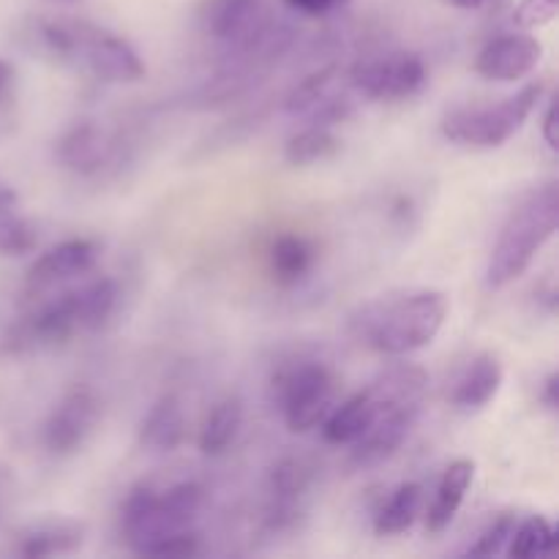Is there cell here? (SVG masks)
<instances>
[{"instance_id": "obj_1", "label": "cell", "mask_w": 559, "mask_h": 559, "mask_svg": "<svg viewBox=\"0 0 559 559\" xmlns=\"http://www.w3.org/2000/svg\"><path fill=\"white\" fill-rule=\"evenodd\" d=\"M448 309V295L440 289H413L366 304L349 320V333L364 347L399 358L429 347L445 325Z\"/></svg>"}, {"instance_id": "obj_2", "label": "cell", "mask_w": 559, "mask_h": 559, "mask_svg": "<svg viewBox=\"0 0 559 559\" xmlns=\"http://www.w3.org/2000/svg\"><path fill=\"white\" fill-rule=\"evenodd\" d=\"M559 224V186L549 180L530 191L502 224L486 265V287L506 289L527 273L535 254L555 238Z\"/></svg>"}, {"instance_id": "obj_3", "label": "cell", "mask_w": 559, "mask_h": 559, "mask_svg": "<svg viewBox=\"0 0 559 559\" xmlns=\"http://www.w3.org/2000/svg\"><path fill=\"white\" fill-rule=\"evenodd\" d=\"M44 49L66 63H80L96 80L131 85L145 76L140 52L118 33L76 20H52L38 27Z\"/></svg>"}, {"instance_id": "obj_4", "label": "cell", "mask_w": 559, "mask_h": 559, "mask_svg": "<svg viewBox=\"0 0 559 559\" xmlns=\"http://www.w3.org/2000/svg\"><path fill=\"white\" fill-rule=\"evenodd\" d=\"M205 506V489L200 484H178L164 495L140 484L126 495L120 508V535L136 555H147L153 544L167 535L191 530Z\"/></svg>"}, {"instance_id": "obj_5", "label": "cell", "mask_w": 559, "mask_h": 559, "mask_svg": "<svg viewBox=\"0 0 559 559\" xmlns=\"http://www.w3.org/2000/svg\"><path fill=\"white\" fill-rule=\"evenodd\" d=\"M544 91V82H533V85L522 87L516 96L502 98L500 104L453 109L442 118V136L453 145L478 147V151L506 145L538 107Z\"/></svg>"}, {"instance_id": "obj_6", "label": "cell", "mask_w": 559, "mask_h": 559, "mask_svg": "<svg viewBox=\"0 0 559 559\" xmlns=\"http://www.w3.org/2000/svg\"><path fill=\"white\" fill-rule=\"evenodd\" d=\"M284 424L295 435L317 429L333 409L336 377L320 360H298L273 380Z\"/></svg>"}, {"instance_id": "obj_7", "label": "cell", "mask_w": 559, "mask_h": 559, "mask_svg": "<svg viewBox=\"0 0 559 559\" xmlns=\"http://www.w3.org/2000/svg\"><path fill=\"white\" fill-rule=\"evenodd\" d=\"M355 93L371 102H404L426 85V63L418 52H391L366 58L349 71Z\"/></svg>"}, {"instance_id": "obj_8", "label": "cell", "mask_w": 559, "mask_h": 559, "mask_svg": "<svg viewBox=\"0 0 559 559\" xmlns=\"http://www.w3.org/2000/svg\"><path fill=\"white\" fill-rule=\"evenodd\" d=\"M102 418V402L87 385H76L55 404L44 424V448L52 456H74L85 448Z\"/></svg>"}, {"instance_id": "obj_9", "label": "cell", "mask_w": 559, "mask_h": 559, "mask_svg": "<svg viewBox=\"0 0 559 559\" xmlns=\"http://www.w3.org/2000/svg\"><path fill=\"white\" fill-rule=\"evenodd\" d=\"M96 260H98L96 240H87V238L63 240V243L44 251V254L27 267L25 289L31 295H41L47 293V289L60 287V284L74 282V278L91 273L93 265H96Z\"/></svg>"}, {"instance_id": "obj_10", "label": "cell", "mask_w": 559, "mask_h": 559, "mask_svg": "<svg viewBox=\"0 0 559 559\" xmlns=\"http://www.w3.org/2000/svg\"><path fill=\"white\" fill-rule=\"evenodd\" d=\"M420 418V407H391L377 415L374 424L369 426L358 442H353L349 464L355 469H371L385 464L388 459L402 451L404 442L413 435L415 424Z\"/></svg>"}, {"instance_id": "obj_11", "label": "cell", "mask_w": 559, "mask_h": 559, "mask_svg": "<svg viewBox=\"0 0 559 559\" xmlns=\"http://www.w3.org/2000/svg\"><path fill=\"white\" fill-rule=\"evenodd\" d=\"M544 47L527 33H506L486 44L475 58V71L491 82H516L538 69Z\"/></svg>"}, {"instance_id": "obj_12", "label": "cell", "mask_w": 559, "mask_h": 559, "mask_svg": "<svg viewBox=\"0 0 559 559\" xmlns=\"http://www.w3.org/2000/svg\"><path fill=\"white\" fill-rule=\"evenodd\" d=\"M200 22L207 36L229 44L235 52H243L267 25L262 20L260 0H207L202 5Z\"/></svg>"}, {"instance_id": "obj_13", "label": "cell", "mask_w": 559, "mask_h": 559, "mask_svg": "<svg viewBox=\"0 0 559 559\" xmlns=\"http://www.w3.org/2000/svg\"><path fill=\"white\" fill-rule=\"evenodd\" d=\"M502 380H506V371H502V364L497 355H475V358L464 366L462 374L456 377V382H453L451 407L464 415L480 413V409H486L495 402V396L502 388Z\"/></svg>"}, {"instance_id": "obj_14", "label": "cell", "mask_w": 559, "mask_h": 559, "mask_svg": "<svg viewBox=\"0 0 559 559\" xmlns=\"http://www.w3.org/2000/svg\"><path fill=\"white\" fill-rule=\"evenodd\" d=\"M112 156V142L102 126L82 120L66 129L55 142V158L76 175H96Z\"/></svg>"}, {"instance_id": "obj_15", "label": "cell", "mask_w": 559, "mask_h": 559, "mask_svg": "<svg viewBox=\"0 0 559 559\" xmlns=\"http://www.w3.org/2000/svg\"><path fill=\"white\" fill-rule=\"evenodd\" d=\"M69 309L71 320H74L76 331H96L102 328L109 317L115 314L120 300V289L112 278L98 276L93 282L82 284V287L69 289L60 295Z\"/></svg>"}, {"instance_id": "obj_16", "label": "cell", "mask_w": 559, "mask_h": 559, "mask_svg": "<svg viewBox=\"0 0 559 559\" xmlns=\"http://www.w3.org/2000/svg\"><path fill=\"white\" fill-rule=\"evenodd\" d=\"M380 413L382 407L366 388V391L355 393L328 413V418L320 424L322 437H325L328 445H353L369 431V426L374 424Z\"/></svg>"}, {"instance_id": "obj_17", "label": "cell", "mask_w": 559, "mask_h": 559, "mask_svg": "<svg viewBox=\"0 0 559 559\" xmlns=\"http://www.w3.org/2000/svg\"><path fill=\"white\" fill-rule=\"evenodd\" d=\"M473 478L475 462H469V459H459V462H453L451 467L442 473L435 491V500H431L429 511H426V530H429L431 535H440L451 527L459 508L464 506V497H467L469 486H473Z\"/></svg>"}, {"instance_id": "obj_18", "label": "cell", "mask_w": 559, "mask_h": 559, "mask_svg": "<svg viewBox=\"0 0 559 559\" xmlns=\"http://www.w3.org/2000/svg\"><path fill=\"white\" fill-rule=\"evenodd\" d=\"M186 440V413L175 396H162L140 424V445L147 453H173Z\"/></svg>"}, {"instance_id": "obj_19", "label": "cell", "mask_w": 559, "mask_h": 559, "mask_svg": "<svg viewBox=\"0 0 559 559\" xmlns=\"http://www.w3.org/2000/svg\"><path fill=\"white\" fill-rule=\"evenodd\" d=\"M429 388V374L420 366L399 364L382 371L369 385L371 396L382 409L391 407H420Z\"/></svg>"}, {"instance_id": "obj_20", "label": "cell", "mask_w": 559, "mask_h": 559, "mask_svg": "<svg viewBox=\"0 0 559 559\" xmlns=\"http://www.w3.org/2000/svg\"><path fill=\"white\" fill-rule=\"evenodd\" d=\"M85 544V527L76 522H47L25 530L16 540V555L27 559H47L74 555Z\"/></svg>"}, {"instance_id": "obj_21", "label": "cell", "mask_w": 559, "mask_h": 559, "mask_svg": "<svg viewBox=\"0 0 559 559\" xmlns=\"http://www.w3.org/2000/svg\"><path fill=\"white\" fill-rule=\"evenodd\" d=\"M243 429V402L238 396H224L205 415L200 429V451L205 456H224Z\"/></svg>"}, {"instance_id": "obj_22", "label": "cell", "mask_w": 559, "mask_h": 559, "mask_svg": "<svg viewBox=\"0 0 559 559\" xmlns=\"http://www.w3.org/2000/svg\"><path fill=\"white\" fill-rule=\"evenodd\" d=\"M317 251L304 235H278L271 246V273L282 287H295L311 273Z\"/></svg>"}, {"instance_id": "obj_23", "label": "cell", "mask_w": 559, "mask_h": 559, "mask_svg": "<svg viewBox=\"0 0 559 559\" xmlns=\"http://www.w3.org/2000/svg\"><path fill=\"white\" fill-rule=\"evenodd\" d=\"M420 508H424V486L420 484H402L385 506L377 511L374 533L380 538H391V535H402L418 522Z\"/></svg>"}, {"instance_id": "obj_24", "label": "cell", "mask_w": 559, "mask_h": 559, "mask_svg": "<svg viewBox=\"0 0 559 559\" xmlns=\"http://www.w3.org/2000/svg\"><path fill=\"white\" fill-rule=\"evenodd\" d=\"M342 151V140L325 126H306L284 145V158L293 167H311V164L331 162Z\"/></svg>"}, {"instance_id": "obj_25", "label": "cell", "mask_w": 559, "mask_h": 559, "mask_svg": "<svg viewBox=\"0 0 559 559\" xmlns=\"http://www.w3.org/2000/svg\"><path fill=\"white\" fill-rule=\"evenodd\" d=\"M555 551H557L555 524L544 516H530L516 524L506 555H511L513 559H535V557H549L555 555Z\"/></svg>"}, {"instance_id": "obj_26", "label": "cell", "mask_w": 559, "mask_h": 559, "mask_svg": "<svg viewBox=\"0 0 559 559\" xmlns=\"http://www.w3.org/2000/svg\"><path fill=\"white\" fill-rule=\"evenodd\" d=\"M336 76H338L336 66H325V69L314 71V74L304 76V80H300L298 85L284 96L282 109L287 115H306L311 107H317V104L331 93Z\"/></svg>"}, {"instance_id": "obj_27", "label": "cell", "mask_w": 559, "mask_h": 559, "mask_svg": "<svg viewBox=\"0 0 559 559\" xmlns=\"http://www.w3.org/2000/svg\"><path fill=\"white\" fill-rule=\"evenodd\" d=\"M311 473H314V469H311L304 459H295V456L282 459L271 473L273 500L295 502V506H298V500L306 495V489H309Z\"/></svg>"}, {"instance_id": "obj_28", "label": "cell", "mask_w": 559, "mask_h": 559, "mask_svg": "<svg viewBox=\"0 0 559 559\" xmlns=\"http://www.w3.org/2000/svg\"><path fill=\"white\" fill-rule=\"evenodd\" d=\"M38 246V233L27 218L0 211V257H25Z\"/></svg>"}, {"instance_id": "obj_29", "label": "cell", "mask_w": 559, "mask_h": 559, "mask_svg": "<svg viewBox=\"0 0 559 559\" xmlns=\"http://www.w3.org/2000/svg\"><path fill=\"white\" fill-rule=\"evenodd\" d=\"M519 519L513 513H502L497 516L489 527L480 533V538L469 546V555L473 557H497V555H506L508 544L513 538V530H516Z\"/></svg>"}, {"instance_id": "obj_30", "label": "cell", "mask_w": 559, "mask_h": 559, "mask_svg": "<svg viewBox=\"0 0 559 559\" xmlns=\"http://www.w3.org/2000/svg\"><path fill=\"white\" fill-rule=\"evenodd\" d=\"M200 535L194 530H180V533L167 535L162 538L158 544H153L147 549V555H156V557H194L200 555Z\"/></svg>"}, {"instance_id": "obj_31", "label": "cell", "mask_w": 559, "mask_h": 559, "mask_svg": "<svg viewBox=\"0 0 559 559\" xmlns=\"http://www.w3.org/2000/svg\"><path fill=\"white\" fill-rule=\"evenodd\" d=\"M559 11V0H522L513 11V22L519 27H540L551 22Z\"/></svg>"}, {"instance_id": "obj_32", "label": "cell", "mask_w": 559, "mask_h": 559, "mask_svg": "<svg viewBox=\"0 0 559 559\" xmlns=\"http://www.w3.org/2000/svg\"><path fill=\"white\" fill-rule=\"evenodd\" d=\"M284 3H287L293 11H298V14L325 16V14H331V11L344 9L349 0H284Z\"/></svg>"}, {"instance_id": "obj_33", "label": "cell", "mask_w": 559, "mask_h": 559, "mask_svg": "<svg viewBox=\"0 0 559 559\" xmlns=\"http://www.w3.org/2000/svg\"><path fill=\"white\" fill-rule=\"evenodd\" d=\"M557 126H559V123H557V102H555V98H551L549 107H546V112H544V126H540V129H544L546 145H549L551 151H557V147H559Z\"/></svg>"}, {"instance_id": "obj_34", "label": "cell", "mask_w": 559, "mask_h": 559, "mask_svg": "<svg viewBox=\"0 0 559 559\" xmlns=\"http://www.w3.org/2000/svg\"><path fill=\"white\" fill-rule=\"evenodd\" d=\"M540 404H544L549 413H557L559 409V377L557 374L546 377L544 388H540Z\"/></svg>"}, {"instance_id": "obj_35", "label": "cell", "mask_w": 559, "mask_h": 559, "mask_svg": "<svg viewBox=\"0 0 559 559\" xmlns=\"http://www.w3.org/2000/svg\"><path fill=\"white\" fill-rule=\"evenodd\" d=\"M11 80H14V69H11L5 60H0V98H3L5 91H9Z\"/></svg>"}, {"instance_id": "obj_36", "label": "cell", "mask_w": 559, "mask_h": 559, "mask_svg": "<svg viewBox=\"0 0 559 559\" xmlns=\"http://www.w3.org/2000/svg\"><path fill=\"white\" fill-rule=\"evenodd\" d=\"M16 205V194L9 186H0V211H11Z\"/></svg>"}, {"instance_id": "obj_37", "label": "cell", "mask_w": 559, "mask_h": 559, "mask_svg": "<svg viewBox=\"0 0 559 559\" xmlns=\"http://www.w3.org/2000/svg\"><path fill=\"white\" fill-rule=\"evenodd\" d=\"M451 3L459 5V9H480L486 0H451Z\"/></svg>"}, {"instance_id": "obj_38", "label": "cell", "mask_w": 559, "mask_h": 559, "mask_svg": "<svg viewBox=\"0 0 559 559\" xmlns=\"http://www.w3.org/2000/svg\"><path fill=\"white\" fill-rule=\"evenodd\" d=\"M49 3H74V0H49Z\"/></svg>"}, {"instance_id": "obj_39", "label": "cell", "mask_w": 559, "mask_h": 559, "mask_svg": "<svg viewBox=\"0 0 559 559\" xmlns=\"http://www.w3.org/2000/svg\"><path fill=\"white\" fill-rule=\"evenodd\" d=\"M0 519H3V508H0Z\"/></svg>"}]
</instances>
